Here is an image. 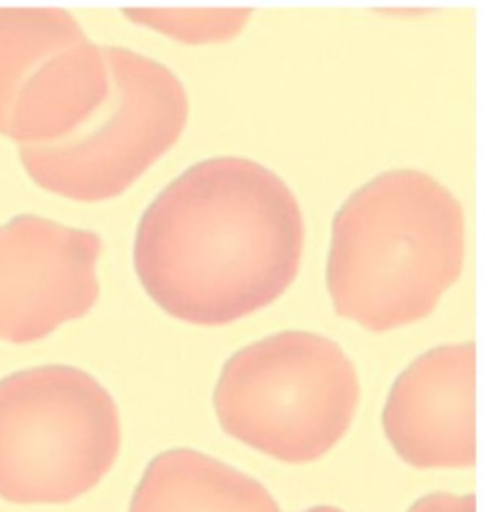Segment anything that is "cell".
Returning <instances> with one entry per match:
<instances>
[{"label":"cell","mask_w":484,"mask_h":512,"mask_svg":"<svg viewBox=\"0 0 484 512\" xmlns=\"http://www.w3.org/2000/svg\"><path fill=\"white\" fill-rule=\"evenodd\" d=\"M103 240L21 214L0 225V341L31 344L97 305Z\"/></svg>","instance_id":"obj_6"},{"label":"cell","mask_w":484,"mask_h":512,"mask_svg":"<svg viewBox=\"0 0 484 512\" xmlns=\"http://www.w3.org/2000/svg\"><path fill=\"white\" fill-rule=\"evenodd\" d=\"M129 512H280L275 497L239 469L176 448L148 463Z\"/></svg>","instance_id":"obj_9"},{"label":"cell","mask_w":484,"mask_h":512,"mask_svg":"<svg viewBox=\"0 0 484 512\" xmlns=\"http://www.w3.org/2000/svg\"><path fill=\"white\" fill-rule=\"evenodd\" d=\"M118 405L70 365H42L0 380V497L63 505L103 480L118 460Z\"/></svg>","instance_id":"obj_4"},{"label":"cell","mask_w":484,"mask_h":512,"mask_svg":"<svg viewBox=\"0 0 484 512\" xmlns=\"http://www.w3.org/2000/svg\"><path fill=\"white\" fill-rule=\"evenodd\" d=\"M112 89L103 108L72 137L19 146L36 186L78 203L120 197L186 131L190 99L173 70L142 53L106 46Z\"/></svg>","instance_id":"obj_5"},{"label":"cell","mask_w":484,"mask_h":512,"mask_svg":"<svg viewBox=\"0 0 484 512\" xmlns=\"http://www.w3.org/2000/svg\"><path fill=\"white\" fill-rule=\"evenodd\" d=\"M76 18L61 8H0V135L25 82L50 57L86 42Z\"/></svg>","instance_id":"obj_10"},{"label":"cell","mask_w":484,"mask_h":512,"mask_svg":"<svg viewBox=\"0 0 484 512\" xmlns=\"http://www.w3.org/2000/svg\"><path fill=\"white\" fill-rule=\"evenodd\" d=\"M112 74L106 52L80 42L42 63L10 112L6 137L19 146H48L78 133L106 103Z\"/></svg>","instance_id":"obj_8"},{"label":"cell","mask_w":484,"mask_h":512,"mask_svg":"<svg viewBox=\"0 0 484 512\" xmlns=\"http://www.w3.org/2000/svg\"><path fill=\"white\" fill-rule=\"evenodd\" d=\"M477 348L443 344L424 352L396 378L382 410L386 439L418 469H471L475 427Z\"/></svg>","instance_id":"obj_7"},{"label":"cell","mask_w":484,"mask_h":512,"mask_svg":"<svg viewBox=\"0 0 484 512\" xmlns=\"http://www.w3.org/2000/svg\"><path fill=\"white\" fill-rule=\"evenodd\" d=\"M464 259L466 214L452 191L428 172H382L333 218L331 305L371 333L415 324L456 284Z\"/></svg>","instance_id":"obj_2"},{"label":"cell","mask_w":484,"mask_h":512,"mask_svg":"<svg viewBox=\"0 0 484 512\" xmlns=\"http://www.w3.org/2000/svg\"><path fill=\"white\" fill-rule=\"evenodd\" d=\"M360 376L345 350L311 331H280L225 361L214 390L220 426L284 463L326 456L352 424Z\"/></svg>","instance_id":"obj_3"},{"label":"cell","mask_w":484,"mask_h":512,"mask_svg":"<svg viewBox=\"0 0 484 512\" xmlns=\"http://www.w3.org/2000/svg\"><path fill=\"white\" fill-rule=\"evenodd\" d=\"M305 512H343L341 509H337V507H329V505H320V507H312L309 511Z\"/></svg>","instance_id":"obj_13"},{"label":"cell","mask_w":484,"mask_h":512,"mask_svg":"<svg viewBox=\"0 0 484 512\" xmlns=\"http://www.w3.org/2000/svg\"><path fill=\"white\" fill-rule=\"evenodd\" d=\"M250 8H220V10H161V8H127L123 16L169 36L176 42L203 46V44H224L241 35L248 21L252 19Z\"/></svg>","instance_id":"obj_11"},{"label":"cell","mask_w":484,"mask_h":512,"mask_svg":"<svg viewBox=\"0 0 484 512\" xmlns=\"http://www.w3.org/2000/svg\"><path fill=\"white\" fill-rule=\"evenodd\" d=\"M409 512H477V499L473 494H430L418 499Z\"/></svg>","instance_id":"obj_12"},{"label":"cell","mask_w":484,"mask_h":512,"mask_svg":"<svg viewBox=\"0 0 484 512\" xmlns=\"http://www.w3.org/2000/svg\"><path fill=\"white\" fill-rule=\"evenodd\" d=\"M305 220L288 184L222 155L176 176L140 218L133 261L157 307L220 327L273 305L299 274Z\"/></svg>","instance_id":"obj_1"}]
</instances>
